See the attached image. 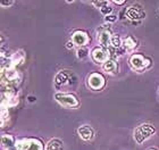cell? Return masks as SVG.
Wrapping results in <instances>:
<instances>
[{
	"label": "cell",
	"instance_id": "6da1fadb",
	"mask_svg": "<svg viewBox=\"0 0 159 150\" xmlns=\"http://www.w3.org/2000/svg\"><path fill=\"white\" fill-rule=\"evenodd\" d=\"M155 133H156V127L153 125H151V124H141L134 130V140L139 144H141Z\"/></svg>",
	"mask_w": 159,
	"mask_h": 150
},
{
	"label": "cell",
	"instance_id": "7a4b0ae2",
	"mask_svg": "<svg viewBox=\"0 0 159 150\" xmlns=\"http://www.w3.org/2000/svg\"><path fill=\"white\" fill-rule=\"evenodd\" d=\"M150 64H151V60L149 58H147L142 55H139V53H135L129 58L131 67L134 70H138V72H142V70H147L150 66Z\"/></svg>",
	"mask_w": 159,
	"mask_h": 150
},
{
	"label": "cell",
	"instance_id": "3957f363",
	"mask_svg": "<svg viewBox=\"0 0 159 150\" xmlns=\"http://www.w3.org/2000/svg\"><path fill=\"white\" fill-rule=\"evenodd\" d=\"M55 99L57 100V102L61 105L63 107L66 108H76L80 105V101L74 94L70 93H58L55 94Z\"/></svg>",
	"mask_w": 159,
	"mask_h": 150
},
{
	"label": "cell",
	"instance_id": "277c9868",
	"mask_svg": "<svg viewBox=\"0 0 159 150\" xmlns=\"http://www.w3.org/2000/svg\"><path fill=\"white\" fill-rule=\"evenodd\" d=\"M111 37L113 35L109 31V24L98 27V41L101 44V48L108 49V47L111 44Z\"/></svg>",
	"mask_w": 159,
	"mask_h": 150
},
{
	"label": "cell",
	"instance_id": "5b68a950",
	"mask_svg": "<svg viewBox=\"0 0 159 150\" xmlns=\"http://www.w3.org/2000/svg\"><path fill=\"white\" fill-rule=\"evenodd\" d=\"M126 17L131 20H142L146 17V11L141 8L140 6H136V5H133L126 10Z\"/></svg>",
	"mask_w": 159,
	"mask_h": 150
},
{
	"label": "cell",
	"instance_id": "8992f818",
	"mask_svg": "<svg viewBox=\"0 0 159 150\" xmlns=\"http://www.w3.org/2000/svg\"><path fill=\"white\" fill-rule=\"evenodd\" d=\"M92 59L96 61L97 64H105L108 60V57H109V51L108 49H105V48H94L92 50Z\"/></svg>",
	"mask_w": 159,
	"mask_h": 150
},
{
	"label": "cell",
	"instance_id": "52a82bcc",
	"mask_svg": "<svg viewBox=\"0 0 159 150\" xmlns=\"http://www.w3.org/2000/svg\"><path fill=\"white\" fill-rule=\"evenodd\" d=\"M88 82H89L90 88L93 89V90H100L105 85V79H103V76L101 74H98V73L91 74L89 76Z\"/></svg>",
	"mask_w": 159,
	"mask_h": 150
},
{
	"label": "cell",
	"instance_id": "ba28073f",
	"mask_svg": "<svg viewBox=\"0 0 159 150\" xmlns=\"http://www.w3.org/2000/svg\"><path fill=\"white\" fill-rule=\"evenodd\" d=\"M72 41L74 42V44H76V46H79L81 48V47H84V44H86L89 42V37L83 31H76L72 35Z\"/></svg>",
	"mask_w": 159,
	"mask_h": 150
},
{
	"label": "cell",
	"instance_id": "9c48e42d",
	"mask_svg": "<svg viewBox=\"0 0 159 150\" xmlns=\"http://www.w3.org/2000/svg\"><path fill=\"white\" fill-rule=\"evenodd\" d=\"M77 132H79V135L81 137V139H83L84 141L92 140L93 137H94V131L89 125H82V126H80Z\"/></svg>",
	"mask_w": 159,
	"mask_h": 150
},
{
	"label": "cell",
	"instance_id": "30bf717a",
	"mask_svg": "<svg viewBox=\"0 0 159 150\" xmlns=\"http://www.w3.org/2000/svg\"><path fill=\"white\" fill-rule=\"evenodd\" d=\"M123 46H124V48L127 51H132L138 46V40H136L135 38H133L132 35H127L126 38L123 39Z\"/></svg>",
	"mask_w": 159,
	"mask_h": 150
},
{
	"label": "cell",
	"instance_id": "8fae6325",
	"mask_svg": "<svg viewBox=\"0 0 159 150\" xmlns=\"http://www.w3.org/2000/svg\"><path fill=\"white\" fill-rule=\"evenodd\" d=\"M23 60H24V52L22 50H20V51L13 53V56L10 58V65H11V67L16 68L17 65L23 63Z\"/></svg>",
	"mask_w": 159,
	"mask_h": 150
},
{
	"label": "cell",
	"instance_id": "7c38bea8",
	"mask_svg": "<svg viewBox=\"0 0 159 150\" xmlns=\"http://www.w3.org/2000/svg\"><path fill=\"white\" fill-rule=\"evenodd\" d=\"M46 150H64L63 141L60 140V139H51L47 143Z\"/></svg>",
	"mask_w": 159,
	"mask_h": 150
},
{
	"label": "cell",
	"instance_id": "4fadbf2b",
	"mask_svg": "<svg viewBox=\"0 0 159 150\" xmlns=\"http://www.w3.org/2000/svg\"><path fill=\"white\" fill-rule=\"evenodd\" d=\"M26 150H43V143L38 139H27Z\"/></svg>",
	"mask_w": 159,
	"mask_h": 150
},
{
	"label": "cell",
	"instance_id": "5bb4252c",
	"mask_svg": "<svg viewBox=\"0 0 159 150\" xmlns=\"http://www.w3.org/2000/svg\"><path fill=\"white\" fill-rule=\"evenodd\" d=\"M102 70L106 72V73L114 74L117 70V64L115 60L113 59H108L106 63L102 65Z\"/></svg>",
	"mask_w": 159,
	"mask_h": 150
},
{
	"label": "cell",
	"instance_id": "9a60e30c",
	"mask_svg": "<svg viewBox=\"0 0 159 150\" xmlns=\"http://www.w3.org/2000/svg\"><path fill=\"white\" fill-rule=\"evenodd\" d=\"M1 144L5 148H10L13 147V146H15L16 142H15V139H14L13 135H10V134H3L2 137H1Z\"/></svg>",
	"mask_w": 159,
	"mask_h": 150
},
{
	"label": "cell",
	"instance_id": "2e32d148",
	"mask_svg": "<svg viewBox=\"0 0 159 150\" xmlns=\"http://www.w3.org/2000/svg\"><path fill=\"white\" fill-rule=\"evenodd\" d=\"M67 81H68V74L66 72H63V70L59 72L55 77V83L57 85H64L67 83Z\"/></svg>",
	"mask_w": 159,
	"mask_h": 150
},
{
	"label": "cell",
	"instance_id": "e0dca14e",
	"mask_svg": "<svg viewBox=\"0 0 159 150\" xmlns=\"http://www.w3.org/2000/svg\"><path fill=\"white\" fill-rule=\"evenodd\" d=\"M76 55L77 57H79L80 59H84L85 57H88V55H89V49L85 47H81L77 49L76 51Z\"/></svg>",
	"mask_w": 159,
	"mask_h": 150
},
{
	"label": "cell",
	"instance_id": "ac0fdd59",
	"mask_svg": "<svg viewBox=\"0 0 159 150\" xmlns=\"http://www.w3.org/2000/svg\"><path fill=\"white\" fill-rule=\"evenodd\" d=\"M123 44V40L119 35H113L111 37V46L114 48H119Z\"/></svg>",
	"mask_w": 159,
	"mask_h": 150
},
{
	"label": "cell",
	"instance_id": "d6986e66",
	"mask_svg": "<svg viewBox=\"0 0 159 150\" xmlns=\"http://www.w3.org/2000/svg\"><path fill=\"white\" fill-rule=\"evenodd\" d=\"M100 11H101L105 16H108V15H110V13L113 11V7L110 6L109 2H107L105 6H102L101 8H100Z\"/></svg>",
	"mask_w": 159,
	"mask_h": 150
},
{
	"label": "cell",
	"instance_id": "ffe728a7",
	"mask_svg": "<svg viewBox=\"0 0 159 150\" xmlns=\"http://www.w3.org/2000/svg\"><path fill=\"white\" fill-rule=\"evenodd\" d=\"M9 120V113L6 108H1V126L5 125L6 120Z\"/></svg>",
	"mask_w": 159,
	"mask_h": 150
},
{
	"label": "cell",
	"instance_id": "44dd1931",
	"mask_svg": "<svg viewBox=\"0 0 159 150\" xmlns=\"http://www.w3.org/2000/svg\"><path fill=\"white\" fill-rule=\"evenodd\" d=\"M106 22H108V23H113V22H115V20H117V16H115V15H108V16H106Z\"/></svg>",
	"mask_w": 159,
	"mask_h": 150
},
{
	"label": "cell",
	"instance_id": "7402d4cb",
	"mask_svg": "<svg viewBox=\"0 0 159 150\" xmlns=\"http://www.w3.org/2000/svg\"><path fill=\"white\" fill-rule=\"evenodd\" d=\"M107 2H108V1H92L93 5H94V6H97L98 8H101V7L105 6Z\"/></svg>",
	"mask_w": 159,
	"mask_h": 150
},
{
	"label": "cell",
	"instance_id": "603a6c76",
	"mask_svg": "<svg viewBox=\"0 0 159 150\" xmlns=\"http://www.w3.org/2000/svg\"><path fill=\"white\" fill-rule=\"evenodd\" d=\"M13 1H1V6L2 7H7V6H10V5H13Z\"/></svg>",
	"mask_w": 159,
	"mask_h": 150
},
{
	"label": "cell",
	"instance_id": "cb8c5ba5",
	"mask_svg": "<svg viewBox=\"0 0 159 150\" xmlns=\"http://www.w3.org/2000/svg\"><path fill=\"white\" fill-rule=\"evenodd\" d=\"M74 46H75V44H74L73 41H68V42L66 43V48H67V49H72Z\"/></svg>",
	"mask_w": 159,
	"mask_h": 150
},
{
	"label": "cell",
	"instance_id": "d4e9b609",
	"mask_svg": "<svg viewBox=\"0 0 159 150\" xmlns=\"http://www.w3.org/2000/svg\"><path fill=\"white\" fill-rule=\"evenodd\" d=\"M113 2L116 3V5H123V3H125V1L124 0H114Z\"/></svg>",
	"mask_w": 159,
	"mask_h": 150
},
{
	"label": "cell",
	"instance_id": "484cf974",
	"mask_svg": "<svg viewBox=\"0 0 159 150\" xmlns=\"http://www.w3.org/2000/svg\"><path fill=\"white\" fill-rule=\"evenodd\" d=\"M29 100H30L31 102H33L34 100H35V98H34V97H29Z\"/></svg>",
	"mask_w": 159,
	"mask_h": 150
},
{
	"label": "cell",
	"instance_id": "4316f807",
	"mask_svg": "<svg viewBox=\"0 0 159 150\" xmlns=\"http://www.w3.org/2000/svg\"><path fill=\"white\" fill-rule=\"evenodd\" d=\"M148 150H158V149H156V148H150V149H148Z\"/></svg>",
	"mask_w": 159,
	"mask_h": 150
}]
</instances>
